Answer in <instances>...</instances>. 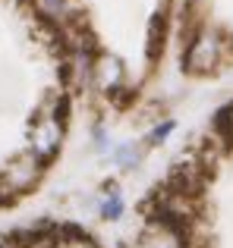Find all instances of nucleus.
<instances>
[{
	"label": "nucleus",
	"mask_w": 233,
	"mask_h": 248,
	"mask_svg": "<svg viewBox=\"0 0 233 248\" xmlns=\"http://www.w3.org/2000/svg\"><path fill=\"white\" fill-rule=\"evenodd\" d=\"M116 160H120L123 167H133L135 160H139V148H133V145H126V148H120L116 151Z\"/></svg>",
	"instance_id": "nucleus-5"
},
{
	"label": "nucleus",
	"mask_w": 233,
	"mask_h": 248,
	"mask_svg": "<svg viewBox=\"0 0 233 248\" xmlns=\"http://www.w3.org/2000/svg\"><path fill=\"white\" fill-rule=\"evenodd\" d=\"M120 211H123L120 192H116V188H111V192H107V201H104V217H107V220H116V217H120Z\"/></svg>",
	"instance_id": "nucleus-4"
},
{
	"label": "nucleus",
	"mask_w": 233,
	"mask_h": 248,
	"mask_svg": "<svg viewBox=\"0 0 233 248\" xmlns=\"http://www.w3.org/2000/svg\"><path fill=\"white\" fill-rule=\"evenodd\" d=\"M48 6L50 10H63V0H48Z\"/></svg>",
	"instance_id": "nucleus-7"
},
{
	"label": "nucleus",
	"mask_w": 233,
	"mask_h": 248,
	"mask_svg": "<svg viewBox=\"0 0 233 248\" xmlns=\"http://www.w3.org/2000/svg\"><path fill=\"white\" fill-rule=\"evenodd\" d=\"M120 76H123L120 63H116L114 57H104V60H101V66H98V82H101V88H104V91L116 88V82H120Z\"/></svg>",
	"instance_id": "nucleus-3"
},
{
	"label": "nucleus",
	"mask_w": 233,
	"mask_h": 248,
	"mask_svg": "<svg viewBox=\"0 0 233 248\" xmlns=\"http://www.w3.org/2000/svg\"><path fill=\"white\" fill-rule=\"evenodd\" d=\"M57 145H60V123L44 120L35 132V151L41 154V157H50V154L57 151Z\"/></svg>",
	"instance_id": "nucleus-1"
},
{
	"label": "nucleus",
	"mask_w": 233,
	"mask_h": 248,
	"mask_svg": "<svg viewBox=\"0 0 233 248\" xmlns=\"http://www.w3.org/2000/svg\"><path fill=\"white\" fill-rule=\"evenodd\" d=\"M215 57H217V44L211 41V38H202V41L192 44L186 63H189V69H205V66H211V63H215Z\"/></svg>",
	"instance_id": "nucleus-2"
},
{
	"label": "nucleus",
	"mask_w": 233,
	"mask_h": 248,
	"mask_svg": "<svg viewBox=\"0 0 233 248\" xmlns=\"http://www.w3.org/2000/svg\"><path fill=\"white\" fill-rule=\"evenodd\" d=\"M161 38H164V31H161V19H154V22H151V47H148L151 57L161 50Z\"/></svg>",
	"instance_id": "nucleus-6"
}]
</instances>
